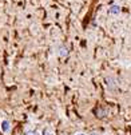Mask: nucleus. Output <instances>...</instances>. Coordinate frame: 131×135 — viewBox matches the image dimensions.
Here are the masks:
<instances>
[{
  "mask_svg": "<svg viewBox=\"0 0 131 135\" xmlns=\"http://www.w3.org/2000/svg\"><path fill=\"white\" fill-rule=\"evenodd\" d=\"M0 128H2V132H4V134H8V132H9V130H11V123H9V120H7V119L2 120V124H0Z\"/></svg>",
  "mask_w": 131,
  "mask_h": 135,
  "instance_id": "f257e3e1",
  "label": "nucleus"
},
{
  "mask_svg": "<svg viewBox=\"0 0 131 135\" xmlns=\"http://www.w3.org/2000/svg\"><path fill=\"white\" fill-rule=\"evenodd\" d=\"M42 135H54V131H52L51 128H46V130L42 132Z\"/></svg>",
  "mask_w": 131,
  "mask_h": 135,
  "instance_id": "f03ea898",
  "label": "nucleus"
},
{
  "mask_svg": "<svg viewBox=\"0 0 131 135\" xmlns=\"http://www.w3.org/2000/svg\"><path fill=\"white\" fill-rule=\"evenodd\" d=\"M120 9H119V7H112V9H110V13H117V12H119Z\"/></svg>",
  "mask_w": 131,
  "mask_h": 135,
  "instance_id": "7ed1b4c3",
  "label": "nucleus"
},
{
  "mask_svg": "<svg viewBox=\"0 0 131 135\" xmlns=\"http://www.w3.org/2000/svg\"><path fill=\"white\" fill-rule=\"evenodd\" d=\"M26 135H39V134H37L36 131H27Z\"/></svg>",
  "mask_w": 131,
  "mask_h": 135,
  "instance_id": "20e7f679",
  "label": "nucleus"
},
{
  "mask_svg": "<svg viewBox=\"0 0 131 135\" xmlns=\"http://www.w3.org/2000/svg\"><path fill=\"white\" fill-rule=\"evenodd\" d=\"M75 135H86V134H83V132H78V134H75Z\"/></svg>",
  "mask_w": 131,
  "mask_h": 135,
  "instance_id": "39448f33",
  "label": "nucleus"
}]
</instances>
